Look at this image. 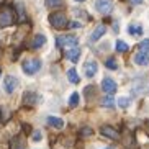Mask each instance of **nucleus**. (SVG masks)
I'll return each mask as SVG.
<instances>
[{"label": "nucleus", "mask_w": 149, "mask_h": 149, "mask_svg": "<svg viewBox=\"0 0 149 149\" xmlns=\"http://www.w3.org/2000/svg\"><path fill=\"white\" fill-rule=\"evenodd\" d=\"M41 61L40 59H36V57H31V59H26V61H23L22 64V69L23 72L26 75H35L38 70H41Z\"/></svg>", "instance_id": "1"}, {"label": "nucleus", "mask_w": 149, "mask_h": 149, "mask_svg": "<svg viewBox=\"0 0 149 149\" xmlns=\"http://www.w3.org/2000/svg\"><path fill=\"white\" fill-rule=\"evenodd\" d=\"M15 23V13L10 7H2L0 8V28H7Z\"/></svg>", "instance_id": "2"}, {"label": "nucleus", "mask_w": 149, "mask_h": 149, "mask_svg": "<svg viewBox=\"0 0 149 149\" xmlns=\"http://www.w3.org/2000/svg\"><path fill=\"white\" fill-rule=\"evenodd\" d=\"M49 23H51L54 28L61 30V28H66L69 22H67L66 15L62 13V12H56V13H51V15H49Z\"/></svg>", "instance_id": "3"}, {"label": "nucleus", "mask_w": 149, "mask_h": 149, "mask_svg": "<svg viewBox=\"0 0 149 149\" xmlns=\"http://www.w3.org/2000/svg\"><path fill=\"white\" fill-rule=\"evenodd\" d=\"M77 43H79L77 36L72 35H62L56 38V44L59 48H74V46H77Z\"/></svg>", "instance_id": "4"}, {"label": "nucleus", "mask_w": 149, "mask_h": 149, "mask_svg": "<svg viewBox=\"0 0 149 149\" xmlns=\"http://www.w3.org/2000/svg\"><path fill=\"white\" fill-rule=\"evenodd\" d=\"M95 10L102 15H107L113 10V2L111 0H95Z\"/></svg>", "instance_id": "5"}, {"label": "nucleus", "mask_w": 149, "mask_h": 149, "mask_svg": "<svg viewBox=\"0 0 149 149\" xmlns=\"http://www.w3.org/2000/svg\"><path fill=\"white\" fill-rule=\"evenodd\" d=\"M18 87V79L13 77V75H7L3 79V90L7 93H13L15 88Z\"/></svg>", "instance_id": "6"}, {"label": "nucleus", "mask_w": 149, "mask_h": 149, "mask_svg": "<svg viewBox=\"0 0 149 149\" xmlns=\"http://www.w3.org/2000/svg\"><path fill=\"white\" fill-rule=\"evenodd\" d=\"M97 72H98V64L95 61H87L84 64V74H85V77L92 79Z\"/></svg>", "instance_id": "7"}, {"label": "nucleus", "mask_w": 149, "mask_h": 149, "mask_svg": "<svg viewBox=\"0 0 149 149\" xmlns=\"http://www.w3.org/2000/svg\"><path fill=\"white\" fill-rule=\"evenodd\" d=\"M102 88H103V92L107 93V95H111V93L116 92V88H118V85H116V82H115L113 79H103L102 80Z\"/></svg>", "instance_id": "8"}, {"label": "nucleus", "mask_w": 149, "mask_h": 149, "mask_svg": "<svg viewBox=\"0 0 149 149\" xmlns=\"http://www.w3.org/2000/svg\"><path fill=\"white\" fill-rule=\"evenodd\" d=\"M100 133L105 138H110V139H118L120 138V133L115 130L113 126H110V125H103V126L100 128Z\"/></svg>", "instance_id": "9"}, {"label": "nucleus", "mask_w": 149, "mask_h": 149, "mask_svg": "<svg viewBox=\"0 0 149 149\" xmlns=\"http://www.w3.org/2000/svg\"><path fill=\"white\" fill-rule=\"evenodd\" d=\"M38 100H40V95L35 92H25V95H23V105H26V107L36 105Z\"/></svg>", "instance_id": "10"}, {"label": "nucleus", "mask_w": 149, "mask_h": 149, "mask_svg": "<svg viewBox=\"0 0 149 149\" xmlns=\"http://www.w3.org/2000/svg\"><path fill=\"white\" fill-rule=\"evenodd\" d=\"M133 61H134V64H138V66H148L149 64V54L146 53H136L134 57H133Z\"/></svg>", "instance_id": "11"}, {"label": "nucleus", "mask_w": 149, "mask_h": 149, "mask_svg": "<svg viewBox=\"0 0 149 149\" xmlns=\"http://www.w3.org/2000/svg\"><path fill=\"white\" fill-rule=\"evenodd\" d=\"M46 121H48V125L51 128H54V130H62V128H64V120L62 118H57V116H48Z\"/></svg>", "instance_id": "12"}, {"label": "nucleus", "mask_w": 149, "mask_h": 149, "mask_svg": "<svg viewBox=\"0 0 149 149\" xmlns=\"http://www.w3.org/2000/svg\"><path fill=\"white\" fill-rule=\"evenodd\" d=\"M66 57L72 62H77L80 57V48L79 46H74V48H69V51L66 53Z\"/></svg>", "instance_id": "13"}, {"label": "nucleus", "mask_w": 149, "mask_h": 149, "mask_svg": "<svg viewBox=\"0 0 149 149\" xmlns=\"http://www.w3.org/2000/svg\"><path fill=\"white\" fill-rule=\"evenodd\" d=\"M149 92V84L148 82H138L133 87V93L136 95H143V93H148Z\"/></svg>", "instance_id": "14"}, {"label": "nucleus", "mask_w": 149, "mask_h": 149, "mask_svg": "<svg viewBox=\"0 0 149 149\" xmlns=\"http://www.w3.org/2000/svg\"><path fill=\"white\" fill-rule=\"evenodd\" d=\"M105 33H107V26H105V25H98V26L93 30L92 36H90V40H92V41H98L102 36L105 35Z\"/></svg>", "instance_id": "15"}, {"label": "nucleus", "mask_w": 149, "mask_h": 149, "mask_svg": "<svg viewBox=\"0 0 149 149\" xmlns=\"http://www.w3.org/2000/svg\"><path fill=\"white\" fill-rule=\"evenodd\" d=\"M44 43H46V36H44V35H36L35 38H33L31 48H33V49H40Z\"/></svg>", "instance_id": "16"}, {"label": "nucleus", "mask_w": 149, "mask_h": 149, "mask_svg": "<svg viewBox=\"0 0 149 149\" xmlns=\"http://www.w3.org/2000/svg\"><path fill=\"white\" fill-rule=\"evenodd\" d=\"M115 98L111 95H107V97H103V100H102V107L103 108H110V110H113L115 108Z\"/></svg>", "instance_id": "17"}, {"label": "nucleus", "mask_w": 149, "mask_h": 149, "mask_svg": "<svg viewBox=\"0 0 149 149\" xmlns=\"http://www.w3.org/2000/svg\"><path fill=\"white\" fill-rule=\"evenodd\" d=\"M128 33H130L131 36H141V35H143V26H141V25H134V23H133V25H130V26H128Z\"/></svg>", "instance_id": "18"}, {"label": "nucleus", "mask_w": 149, "mask_h": 149, "mask_svg": "<svg viewBox=\"0 0 149 149\" xmlns=\"http://www.w3.org/2000/svg\"><path fill=\"white\" fill-rule=\"evenodd\" d=\"M67 79H69V82L70 84H79V74H77V70L72 67V69H69L67 70Z\"/></svg>", "instance_id": "19"}, {"label": "nucleus", "mask_w": 149, "mask_h": 149, "mask_svg": "<svg viewBox=\"0 0 149 149\" xmlns=\"http://www.w3.org/2000/svg\"><path fill=\"white\" fill-rule=\"evenodd\" d=\"M131 105V98H130V97H120L118 98V107L120 108H128V107Z\"/></svg>", "instance_id": "20"}, {"label": "nucleus", "mask_w": 149, "mask_h": 149, "mask_svg": "<svg viewBox=\"0 0 149 149\" xmlns=\"http://www.w3.org/2000/svg\"><path fill=\"white\" fill-rule=\"evenodd\" d=\"M115 48H116V51H118V53H126L128 49H130V46H128V43L118 40V41H116V46H115Z\"/></svg>", "instance_id": "21"}, {"label": "nucleus", "mask_w": 149, "mask_h": 149, "mask_svg": "<svg viewBox=\"0 0 149 149\" xmlns=\"http://www.w3.org/2000/svg\"><path fill=\"white\" fill-rule=\"evenodd\" d=\"M79 100H80V97H79V93H77V92L70 93V97H69V105H70V107H77V105H79Z\"/></svg>", "instance_id": "22"}, {"label": "nucleus", "mask_w": 149, "mask_h": 149, "mask_svg": "<svg viewBox=\"0 0 149 149\" xmlns=\"http://www.w3.org/2000/svg\"><path fill=\"white\" fill-rule=\"evenodd\" d=\"M105 66L108 67V69H111V70L118 69V64H116V61H115V57H108V59L105 61Z\"/></svg>", "instance_id": "23"}, {"label": "nucleus", "mask_w": 149, "mask_h": 149, "mask_svg": "<svg viewBox=\"0 0 149 149\" xmlns=\"http://www.w3.org/2000/svg\"><path fill=\"white\" fill-rule=\"evenodd\" d=\"M138 48H139L141 53L149 54V40H143V41L139 43V46H138Z\"/></svg>", "instance_id": "24"}, {"label": "nucleus", "mask_w": 149, "mask_h": 149, "mask_svg": "<svg viewBox=\"0 0 149 149\" xmlns=\"http://www.w3.org/2000/svg\"><path fill=\"white\" fill-rule=\"evenodd\" d=\"M62 0H46V7H49V8H54V7H57V5H61Z\"/></svg>", "instance_id": "25"}, {"label": "nucleus", "mask_w": 149, "mask_h": 149, "mask_svg": "<svg viewBox=\"0 0 149 149\" xmlns=\"http://www.w3.org/2000/svg\"><path fill=\"white\" fill-rule=\"evenodd\" d=\"M12 149H23V143L20 139H13L12 141Z\"/></svg>", "instance_id": "26"}, {"label": "nucleus", "mask_w": 149, "mask_h": 149, "mask_svg": "<svg viewBox=\"0 0 149 149\" xmlns=\"http://www.w3.org/2000/svg\"><path fill=\"white\" fill-rule=\"evenodd\" d=\"M41 138H43V136H41V131L36 130V131L33 133V141H41Z\"/></svg>", "instance_id": "27"}, {"label": "nucleus", "mask_w": 149, "mask_h": 149, "mask_svg": "<svg viewBox=\"0 0 149 149\" xmlns=\"http://www.w3.org/2000/svg\"><path fill=\"white\" fill-rule=\"evenodd\" d=\"M67 26H69V28H80L82 25H80V23H77V22H72V23H67Z\"/></svg>", "instance_id": "28"}, {"label": "nucleus", "mask_w": 149, "mask_h": 149, "mask_svg": "<svg viewBox=\"0 0 149 149\" xmlns=\"http://www.w3.org/2000/svg\"><path fill=\"white\" fill-rule=\"evenodd\" d=\"M130 3L131 5H139V3H143V0H130Z\"/></svg>", "instance_id": "29"}, {"label": "nucleus", "mask_w": 149, "mask_h": 149, "mask_svg": "<svg viewBox=\"0 0 149 149\" xmlns=\"http://www.w3.org/2000/svg\"><path fill=\"white\" fill-rule=\"evenodd\" d=\"M75 2H84V0H75Z\"/></svg>", "instance_id": "30"}, {"label": "nucleus", "mask_w": 149, "mask_h": 149, "mask_svg": "<svg viewBox=\"0 0 149 149\" xmlns=\"http://www.w3.org/2000/svg\"><path fill=\"white\" fill-rule=\"evenodd\" d=\"M105 149H115V148H105Z\"/></svg>", "instance_id": "31"}, {"label": "nucleus", "mask_w": 149, "mask_h": 149, "mask_svg": "<svg viewBox=\"0 0 149 149\" xmlns=\"http://www.w3.org/2000/svg\"><path fill=\"white\" fill-rule=\"evenodd\" d=\"M0 75H2V69H0Z\"/></svg>", "instance_id": "32"}]
</instances>
